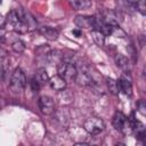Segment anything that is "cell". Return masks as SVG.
Returning <instances> with one entry per match:
<instances>
[{
    "label": "cell",
    "instance_id": "6da1fadb",
    "mask_svg": "<svg viewBox=\"0 0 146 146\" xmlns=\"http://www.w3.org/2000/svg\"><path fill=\"white\" fill-rule=\"evenodd\" d=\"M26 84V76L25 73L21 67H16L13 72L11 80H10V89L14 94H21Z\"/></svg>",
    "mask_w": 146,
    "mask_h": 146
},
{
    "label": "cell",
    "instance_id": "7a4b0ae2",
    "mask_svg": "<svg viewBox=\"0 0 146 146\" xmlns=\"http://www.w3.org/2000/svg\"><path fill=\"white\" fill-rule=\"evenodd\" d=\"M56 66H57V73H58V75H60L66 82L74 81L75 75L78 73V68L72 63L66 62V60H62Z\"/></svg>",
    "mask_w": 146,
    "mask_h": 146
},
{
    "label": "cell",
    "instance_id": "3957f363",
    "mask_svg": "<svg viewBox=\"0 0 146 146\" xmlns=\"http://www.w3.org/2000/svg\"><path fill=\"white\" fill-rule=\"evenodd\" d=\"M83 129L86 130L87 133H89L91 136H96V135H99L102 131H104L105 123L100 117L91 116V117H89L88 120L84 121Z\"/></svg>",
    "mask_w": 146,
    "mask_h": 146
},
{
    "label": "cell",
    "instance_id": "277c9868",
    "mask_svg": "<svg viewBox=\"0 0 146 146\" xmlns=\"http://www.w3.org/2000/svg\"><path fill=\"white\" fill-rule=\"evenodd\" d=\"M38 104L41 113L44 115H51L55 112V102L49 96H41Z\"/></svg>",
    "mask_w": 146,
    "mask_h": 146
},
{
    "label": "cell",
    "instance_id": "5b68a950",
    "mask_svg": "<svg viewBox=\"0 0 146 146\" xmlns=\"http://www.w3.org/2000/svg\"><path fill=\"white\" fill-rule=\"evenodd\" d=\"M49 84H50V88L55 91H63L65 90L66 88V81L60 76V75H54L51 78H49Z\"/></svg>",
    "mask_w": 146,
    "mask_h": 146
},
{
    "label": "cell",
    "instance_id": "8992f818",
    "mask_svg": "<svg viewBox=\"0 0 146 146\" xmlns=\"http://www.w3.org/2000/svg\"><path fill=\"white\" fill-rule=\"evenodd\" d=\"M74 81H75L79 86H82V87L91 86L92 82H94L91 75H90L88 72H86V71H78Z\"/></svg>",
    "mask_w": 146,
    "mask_h": 146
},
{
    "label": "cell",
    "instance_id": "52a82bcc",
    "mask_svg": "<svg viewBox=\"0 0 146 146\" xmlns=\"http://www.w3.org/2000/svg\"><path fill=\"white\" fill-rule=\"evenodd\" d=\"M39 33L42 36H44L47 40H49V41H55L59 36L58 30H56L54 27H49V26H42V27H40L39 29Z\"/></svg>",
    "mask_w": 146,
    "mask_h": 146
},
{
    "label": "cell",
    "instance_id": "ba28073f",
    "mask_svg": "<svg viewBox=\"0 0 146 146\" xmlns=\"http://www.w3.org/2000/svg\"><path fill=\"white\" fill-rule=\"evenodd\" d=\"M114 62H115L116 66L120 67L124 73H129V72L131 71L130 62H129V59H128L124 55H122V54H117V55H115V57H114Z\"/></svg>",
    "mask_w": 146,
    "mask_h": 146
},
{
    "label": "cell",
    "instance_id": "9c48e42d",
    "mask_svg": "<svg viewBox=\"0 0 146 146\" xmlns=\"http://www.w3.org/2000/svg\"><path fill=\"white\" fill-rule=\"evenodd\" d=\"M116 82H117L119 91H121L122 94H124L127 96H131L132 95V84H131V82H130V80L128 78L121 76Z\"/></svg>",
    "mask_w": 146,
    "mask_h": 146
},
{
    "label": "cell",
    "instance_id": "30bf717a",
    "mask_svg": "<svg viewBox=\"0 0 146 146\" xmlns=\"http://www.w3.org/2000/svg\"><path fill=\"white\" fill-rule=\"evenodd\" d=\"M112 123H113V127L119 130V131H123L124 127H125V123H127V116L122 113V112H115L114 116H113V120H112Z\"/></svg>",
    "mask_w": 146,
    "mask_h": 146
},
{
    "label": "cell",
    "instance_id": "8fae6325",
    "mask_svg": "<svg viewBox=\"0 0 146 146\" xmlns=\"http://www.w3.org/2000/svg\"><path fill=\"white\" fill-rule=\"evenodd\" d=\"M74 23L76 26H79V29L82 27H94V23H95V18L94 16H76L74 18Z\"/></svg>",
    "mask_w": 146,
    "mask_h": 146
},
{
    "label": "cell",
    "instance_id": "7c38bea8",
    "mask_svg": "<svg viewBox=\"0 0 146 146\" xmlns=\"http://www.w3.org/2000/svg\"><path fill=\"white\" fill-rule=\"evenodd\" d=\"M102 18H103V22L105 24H108V25H112L114 27H117L119 26V19H117V15L112 11V10H106L104 11L103 14H100Z\"/></svg>",
    "mask_w": 146,
    "mask_h": 146
},
{
    "label": "cell",
    "instance_id": "4fadbf2b",
    "mask_svg": "<svg viewBox=\"0 0 146 146\" xmlns=\"http://www.w3.org/2000/svg\"><path fill=\"white\" fill-rule=\"evenodd\" d=\"M46 58L49 63L51 64H58L59 62H62L64 59V54L60 51V50H49L48 54L46 55Z\"/></svg>",
    "mask_w": 146,
    "mask_h": 146
},
{
    "label": "cell",
    "instance_id": "5bb4252c",
    "mask_svg": "<svg viewBox=\"0 0 146 146\" xmlns=\"http://www.w3.org/2000/svg\"><path fill=\"white\" fill-rule=\"evenodd\" d=\"M5 18H6L5 25L9 26V27H10V29H13V30H14V26L16 25V23L19 21V19H18V15H17L16 10H10V11L7 14V16H6Z\"/></svg>",
    "mask_w": 146,
    "mask_h": 146
},
{
    "label": "cell",
    "instance_id": "9a60e30c",
    "mask_svg": "<svg viewBox=\"0 0 146 146\" xmlns=\"http://www.w3.org/2000/svg\"><path fill=\"white\" fill-rule=\"evenodd\" d=\"M70 119V114L65 108H62L56 112V120L62 124V125H67Z\"/></svg>",
    "mask_w": 146,
    "mask_h": 146
},
{
    "label": "cell",
    "instance_id": "2e32d148",
    "mask_svg": "<svg viewBox=\"0 0 146 146\" xmlns=\"http://www.w3.org/2000/svg\"><path fill=\"white\" fill-rule=\"evenodd\" d=\"M71 5L74 9L76 10H81V9H87L91 6V1L90 0H70Z\"/></svg>",
    "mask_w": 146,
    "mask_h": 146
},
{
    "label": "cell",
    "instance_id": "e0dca14e",
    "mask_svg": "<svg viewBox=\"0 0 146 146\" xmlns=\"http://www.w3.org/2000/svg\"><path fill=\"white\" fill-rule=\"evenodd\" d=\"M91 38H92L94 42L97 46H104V43H105V35L99 30H92L91 31Z\"/></svg>",
    "mask_w": 146,
    "mask_h": 146
},
{
    "label": "cell",
    "instance_id": "ac0fdd59",
    "mask_svg": "<svg viewBox=\"0 0 146 146\" xmlns=\"http://www.w3.org/2000/svg\"><path fill=\"white\" fill-rule=\"evenodd\" d=\"M35 79L38 80L39 83H46V82H48V81H49V75H48L47 70L43 68V67H40V68L36 71Z\"/></svg>",
    "mask_w": 146,
    "mask_h": 146
},
{
    "label": "cell",
    "instance_id": "d6986e66",
    "mask_svg": "<svg viewBox=\"0 0 146 146\" xmlns=\"http://www.w3.org/2000/svg\"><path fill=\"white\" fill-rule=\"evenodd\" d=\"M106 86H107V89L111 94L113 95H119V87H117V82L116 80L112 79V78H106Z\"/></svg>",
    "mask_w": 146,
    "mask_h": 146
},
{
    "label": "cell",
    "instance_id": "ffe728a7",
    "mask_svg": "<svg viewBox=\"0 0 146 146\" xmlns=\"http://www.w3.org/2000/svg\"><path fill=\"white\" fill-rule=\"evenodd\" d=\"M11 49L17 54H22L25 50V43L22 40H16L11 43Z\"/></svg>",
    "mask_w": 146,
    "mask_h": 146
},
{
    "label": "cell",
    "instance_id": "44dd1931",
    "mask_svg": "<svg viewBox=\"0 0 146 146\" xmlns=\"http://www.w3.org/2000/svg\"><path fill=\"white\" fill-rule=\"evenodd\" d=\"M14 31L17 32V33H19V34H23V33H26L29 31V27H27V25L24 22L18 21L16 23V25L14 26Z\"/></svg>",
    "mask_w": 146,
    "mask_h": 146
},
{
    "label": "cell",
    "instance_id": "7402d4cb",
    "mask_svg": "<svg viewBox=\"0 0 146 146\" xmlns=\"http://www.w3.org/2000/svg\"><path fill=\"white\" fill-rule=\"evenodd\" d=\"M135 7L136 9L144 16L146 14V3H145V0H138L136 3H135Z\"/></svg>",
    "mask_w": 146,
    "mask_h": 146
},
{
    "label": "cell",
    "instance_id": "603a6c76",
    "mask_svg": "<svg viewBox=\"0 0 146 146\" xmlns=\"http://www.w3.org/2000/svg\"><path fill=\"white\" fill-rule=\"evenodd\" d=\"M31 86H32V89H33V91H38L39 90V88H40V83L38 82V80L34 78V79H32V81H31Z\"/></svg>",
    "mask_w": 146,
    "mask_h": 146
},
{
    "label": "cell",
    "instance_id": "cb8c5ba5",
    "mask_svg": "<svg viewBox=\"0 0 146 146\" xmlns=\"http://www.w3.org/2000/svg\"><path fill=\"white\" fill-rule=\"evenodd\" d=\"M137 107H138V111L144 115L145 114V103H144V100H139L138 104H137Z\"/></svg>",
    "mask_w": 146,
    "mask_h": 146
},
{
    "label": "cell",
    "instance_id": "d4e9b609",
    "mask_svg": "<svg viewBox=\"0 0 146 146\" xmlns=\"http://www.w3.org/2000/svg\"><path fill=\"white\" fill-rule=\"evenodd\" d=\"M72 33H73L75 36H81V34H82V31H81L80 29H75V30H73V31H72Z\"/></svg>",
    "mask_w": 146,
    "mask_h": 146
},
{
    "label": "cell",
    "instance_id": "484cf974",
    "mask_svg": "<svg viewBox=\"0 0 146 146\" xmlns=\"http://www.w3.org/2000/svg\"><path fill=\"white\" fill-rule=\"evenodd\" d=\"M5 33H6V30L2 26H0V38H3L5 36Z\"/></svg>",
    "mask_w": 146,
    "mask_h": 146
},
{
    "label": "cell",
    "instance_id": "4316f807",
    "mask_svg": "<svg viewBox=\"0 0 146 146\" xmlns=\"http://www.w3.org/2000/svg\"><path fill=\"white\" fill-rule=\"evenodd\" d=\"M5 22H6V18L2 15H0V26H3L5 25Z\"/></svg>",
    "mask_w": 146,
    "mask_h": 146
},
{
    "label": "cell",
    "instance_id": "83f0119b",
    "mask_svg": "<svg viewBox=\"0 0 146 146\" xmlns=\"http://www.w3.org/2000/svg\"><path fill=\"white\" fill-rule=\"evenodd\" d=\"M75 145H76V146H87L88 144H87V143H79V141H76Z\"/></svg>",
    "mask_w": 146,
    "mask_h": 146
},
{
    "label": "cell",
    "instance_id": "f1b7e54d",
    "mask_svg": "<svg viewBox=\"0 0 146 146\" xmlns=\"http://www.w3.org/2000/svg\"><path fill=\"white\" fill-rule=\"evenodd\" d=\"M125 1H127V2H129V3H131V5H133V6H135V3H136V2H137V1H138V0H125Z\"/></svg>",
    "mask_w": 146,
    "mask_h": 146
},
{
    "label": "cell",
    "instance_id": "f546056e",
    "mask_svg": "<svg viewBox=\"0 0 146 146\" xmlns=\"http://www.w3.org/2000/svg\"><path fill=\"white\" fill-rule=\"evenodd\" d=\"M1 42H3V38H0V43Z\"/></svg>",
    "mask_w": 146,
    "mask_h": 146
},
{
    "label": "cell",
    "instance_id": "4dcf8cb0",
    "mask_svg": "<svg viewBox=\"0 0 146 146\" xmlns=\"http://www.w3.org/2000/svg\"><path fill=\"white\" fill-rule=\"evenodd\" d=\"M1 1H2V0H0V3H1Z\"/></svg>",
    "mask_w": 146,
    "mask_h": 146
}]
</instances>
